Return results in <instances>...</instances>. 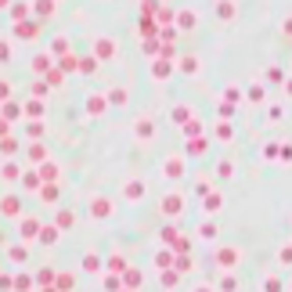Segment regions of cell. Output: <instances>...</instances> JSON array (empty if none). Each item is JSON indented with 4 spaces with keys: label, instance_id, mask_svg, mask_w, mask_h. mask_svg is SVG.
<instances>
[{
    "label": "cell",
    "instance_id": "cell-6",
    "mask_svg": "<svg viewBox=\"0 0 292 292\" xmlns=\"http://www.w3.org/2000/svg\"><path fill=\"white\" fill-rule=\"evenodd\" d=\"M108 267H112V274H127V260H123V256H112Z\"/></svg>",
    "mask_w": 292,
    "mask_h": 292
},
{
    "label": "cell",
    "instance_id": "cell-12",
    "mask_svg": "<svg viewBox=\"0 0 292 292\" xmlns=\"http://www.w3.org/2000/svg\"><path fill=\"white\" fill-rule=\"evenodd\" d=\"M98 54H101V58H108V54H112V44H108V40H101V44H98Z\"/></svg>",
    "mask_w": 292,
    "mask_h": 292
},
{
    "label": "cell",
    "instance_id": "cell-14",
    "mask_svg": "<svg viewBox=\"0 0 292 292\" xmlns=\"http://www.w3.org/2000/svg\"><path fill=\"white\" fill-rule=\"evenodd\" d=\"M8 58H11V47H8V44H0V62H8Z\"/></svg>",
    "mask_w": 292,
    "mask_h": 292
},
{
    "label": "cell",
    "instance_id": "cell-11",
    "mask_svg": "<svg viewBox=\"0 0 292 292\" xmlns=\"http://www.w3.org/2000/svg\"><path fill=\"white\" fill-rule=\"evenodd\" d=\"M54 278H58V274H51V271H40V278H36V281H40V285H54Z\"/></svg>",
    "mask_w": 292,
    "mask_h": 292
},
{
    "label": "cell",
    "instance_id": "cell-17",
    "mask_svg": "<svg viewBox=\"0 0 292 292\" xmlns=\"http://www.w3.org/2000/svg\"><path fill=\"white\" fill-rule=\"evenodd\" d=\"M0 8H8V0H0Z\"/></svg>",
    "mask_w": 292,
    "mask_h": 292
},
{
    "label": "cell",
    "instance_id": "cell-16",
    "mask_svg": "<svg viewBox=\"0 0 292 292\" xmlns=\"http://www.w3.org/2000/svg\"><path fill=\"white\" fill-rule=\"evenodd\" d=\"M4 94H8V83H0V98H4Z\"/></svg>",
    "mask_w": 292,
    "mask_h": 292
},
{
    "label": "cell",
    "instance_id": "cell-10",
    "mask_svg": "<svg viewBox=\"0 0 292 292\" xmlns=\"http://www.w3.org/2000/svg\"><path fill=\"white\" fill-rule=\"evenodd\" d=\"M0 288H4V292H15V278H11V274H0Z\"/></svg>",
    "mask_w": 292,
    "mask_h": 292
},
{
    "label": "cell",
    "instance_id": "cell-4",
    "mask_svg": "<svg viewBox=\"0 0 292 292\" xmlns=\"http://www.w3.org/2000/svg\"><path fill=\"white\" fill-rule=\"evenodd\" d=\"M0 213L15 217V213H18V198H4V202H0Z\"/></svg>",
    "mask_w": 292,
    "mask_h": 292
},
{
    "label": "cell",
    "instance_id": "cell-2",
    "mask_svg": "<svg viewBox=\"0 0 292 292\" xmlns=\"http://www.w3.org/2000/svg\"><path fill=\"white\" fill-rule=\"evenodd\" d=\"M83 271H87V274H98V271H101V256L87 253V256H83Z\"/></svg>",
    "mask_w": 292,
    "mask_h": 292
},
{
    "label": "cell",
    "instance_id": "cell-3",
    "mask_svg": "<svg viewBox=\"0 0 292 292\" xmlns=\"http://www.w3.org/2000/svg\"><path fill=\"white\" fill-rule=\"evenodd\" d=\"M40 231H44V227H36V220H25V224H22V238H25V242L40 238Z\"/></svg>",
    "mask_w": 292,
    "mask_h": 292
},
{
    "label": "cell",
    "instance_id": "cell-1",
    "mask_svg": "<svg viewBox=\"0 0 292 292\" xmlns=\"http://www.w3.org/2000/svg\"><path fill=\"white\" fill-rule=\"evenodd\" d=\"M54 285H58V292H72L76 274H69V271H65V274H58V278H54Z\"/></svg>",
    "mask_w": 292,
    "mask_h": 292
},
{
    "label": "cell",
    "instance_id": "cell-5",
    "mask_svg": "<svg viewBox=\"0 0 292 292\" xmlns=\"http://www.w3.org/2000/svg\"><path fill=\"white\" fill-rule=\"evenodd\" d=\"M119 285H123V274H108L105 278V292H119Z\"/></svg>",
    "mask_w": 292,
    "mask_h": 292
},
{
    "label": "cell",
    "instance_id": "cell-13",
    "mask_svg": "<svg viewBox=\"0 0 292 292\" xmlns=\"http://www.w3.org/2000/svg\"><path fill=\"white\" fill-rule=\"evenodd\" d=\"M58 227H72V213H62L58 217Z\"/></svg>",
    "mask_w": 292,
    "mask_h": 292
},
{
    "label": "cell",
    "instance_id": "cell-9",
    "mask_svg": "<svg viewBox=\"0 0 292 292\" xmlns=\"http://www.w3.org/2000/svg\"><path fill=\"white\" fill-rule=\"evenodd\" d=\"M123 281H127V288H137L141 274H137V271H127V274H123Z\"/></svg>",
    "mask_w": 292,
    "mask_h": 292
},
{
    "label": "cell",
    "instance_id": "cell-7",
    "mask_svg": "<svg viewBox=\"0 0 292 292\" xmlns=\"http://www.w3.org/2000/svg\"><path fill=\"white\" fill-rule=\"evenodd\" d=\"M29 285H33L29 274H18V278H15V292H29Z\"/></svg>",
    "mask_w": 292,
    "mask_h": 292
},
{
    "label": "cell",
    "instance_id": "cell-8",
    "mask_svg": "<svg viewBox=\"0 0 292 292\" xmlns=\"http://www.w3.org/2000/svg\"><path fill=\"white\" fill-rule=\"evenodd\" d=\"M54 238H58V227H44V231H40V242H47V245H51Z\"/></svg>",
    "mask_w": 292,
    "mask_h": 292
},
{
    "label": "cell",
    "instance_id": "cell-15",
    "mask_svg": "<svg viewBox=\"0 0 292 292\" xmlns=\"http://www.w3.org/2000/svg\"><path fill=\"white\" fill-rule=\"evenodd\" d=\"M44 292H58V285H44Z\"/></svg>",
    "mask_w": 292,
    "mask_h": 292
}]
</instances>
